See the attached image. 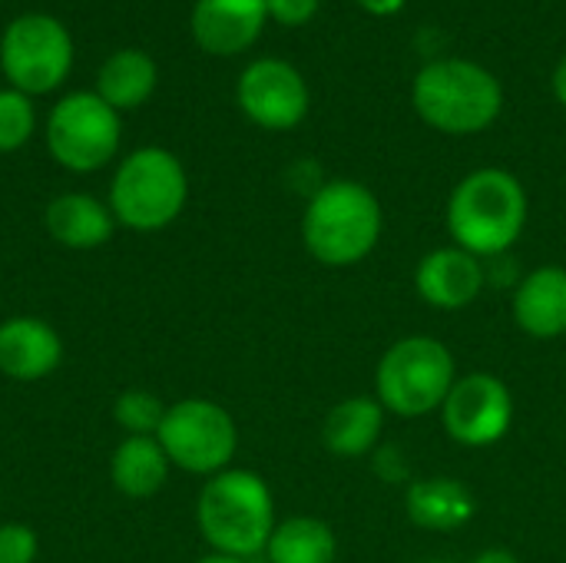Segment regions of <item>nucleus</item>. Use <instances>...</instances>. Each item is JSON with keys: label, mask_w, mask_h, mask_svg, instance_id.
I'll use <instances>...</instances> for the list:
<instances>
[{"label": "nucleus", "mask_w": 566, "mask_h": 563, "mask_svg": "<svg viewBox=\"0 0 566 563\" xmlns=\"http://www.w3.org/2000/svg\"><path fill=\"white\" fill-rule=\"evenodd\" d=\"M113 418L126 431V438H133V435H153L156 438V431L166 418V405L159 395H153L146 388H129L116 398Z\"/></svg>", "instance_id": "nucleus-22"}, {"label": "nucleus", "mask_w": 566, "mask_h": 563, "mask_svg": "<svg viewBox=\"0 0 566 563\" xmlns=\"http://www.w3.org/2000/svg\"><path fill=\"white\" fill-rule=\"evenodd\" d=\"M235 100L255 126L282 133V129H295L305 119L308 83L292 63L265 56L242 70L235 83Z\"/></svg>", "instance_id": "nucleus-11"}, {"label": "nucleus", "mask_w": 566, "mask_h": 563, "mask_svg": "<svg viewBox=\"0 0 566 563\" xmlns=\"http://www.w3.org/2000/svg\"><path fill=\"white\" fill-rule=\"evenodd\" d=\"M554 93H557V100L566 106V56L560 60V66L554 70Z\"/></svg>", "instance_id": "nucleus-29"}, {"label": "nucleus", "mask_w": 566, "mask_h": 563, "mask_svg": "<svg viewBox=\"0 0 566 563\" xmlns=\"http://www.w3.org/2000/svg\"><path fill=\"white\" fill-rule=\"evenodd\" d=\"M269 17L282 27H302L318 13V0H265Z\"/></svg>", "instance_id": "nucleus-25"}, {"label": "nucleus", "mask_w": 566, "mask_h": 563, "mask_svg": "<svg viewBox=\"0 0 566 563\" xmlns=\"http://www.w3.org/2000/svg\"><path fill=\"white\" fill-rule=\"evenodd\" d=\"M441 421L451 441L464 448H491L507 438L514 425V395L497 375H458L448 402L441 405Z\"/></svg>", "instance_id": "nucleus-10"}, {"label": "nucleus", "mask_w": 566, "mask_h": 563, "mask_svg": "<svg viewBox=\"0 0 566 563\" xmlns=\"http://www.w3.org/2000/svg\"><path fill=\"white\" fill-rule=\"evenodd\" d=\"M375 471L385 478V481H405L408 478V465H405V458H401V451L395 448V445H378L375 448Z\"/></svg>", "instance_id": "nucleus-26"}, {"label": "nucleus", "mask_w": 566, "mask_h": 563, "mask_svg": "<svg viewBox=\"0 0 566 563\" xmlns=\"http://www.w3.org/2000/svg\"><path fill=\"white\" fill-rule=\"evenodd\" d=\"M335 557L338 541L322 518L279 521L265 544V563H335Z\"/></svg>", "instance_id": "nucleus-21"}, {"label": "nucleus", "mask_w": 566, "mask_h": 563, "mask_svg": "<svg viewBox=\"0 0 566 563\" xmlns=\"http://www.w3.org/2000/svg\"><path fill=\"white\" fill-rule=\"evenodd\" d=\"M458 382L454 355L431 335L398 338L375 368V398L398 418H424L441 411Z\"/></svg>", "instance_id": "nucleus-6"}, {"label": "nucleus", "mask_w": 566, "mask_h": 563, "mask_svg": "<svg viewBox=\"0 0 566 563\" xmlns=\"http://www.w3.org/2000/svg\"><path fill=\"white\" fill-rule=\"evenodd\" d=\"M169 471H172V465L153 435L123 438L109 458L113 488L133 501H146V498L159 494L169 481Z\"/></svg>", "instance_id": "nucleus-19"}, {"label": "nucleus", "mask_w": 566, "mask_h": 563, "mask_svg": "<svg viewBox=\"0 0 566 563\" xmlns=\"http://www.w3.org/2000/svg\"><path fill=\"white\" fill-rule=\"evenodd\" d=\"M189 199V176L176 153L163 146L133 149L109 183V212L116 226L133 232H159L172 226Z\"/></svg>", "instance_id": "nucleus-5"}, {"label": "nucleus", "mask_w": 566, "mask_h": 563, "mask_svg": "<svg viewBox=\"0 0 566 563\" xmlns=\"http://www.w3.org/2000/svg\"><path fill=\"white\" fill-rule=\"evenodd\" d=\"M474 563H521L517 561V554H511V551H504V548H491V551H481Z\"/></svg>", "instance_id": "nucleus-28"}, {"label": "nucleus", "mask_w": 566, "mask_h": 563, "mask_svg": "<svg viewBox=\"0 0 566 563\" xmlns=\"http://www.w3.org/2000/svg\"><path fill=\"white\" fill-rule=\"evenodd\" d=\"M196 524L212 554L252 561L265 554V544L279 524L272 488L255 471L226 468L202 484Z\"/></svg>", "instance_id": "nucleus-1"}, {"label": "nucleus", "mask_w": 566, "mask_h": 563, "mask_svg": "<svg viewBox=\"0 0 566 563\" xmlns=\"http://www.w3.org/2000/svg\"><path fill=\"white\" fill-rule=\"evenodd\" d=\"M408 518L431 534H454L474 521V494L454 478H421L408 488Z\"/></svg>", "instance_id": "nucleus-18"}, {"label": "nucleus", "mask_w": 566, "mask_h": 563, "mask_svg": "<svg viewBox=\"0 0 566 563\" xmlns=\"http://www.w3.org/2000/svg\"><path fill=\"white\" fill-rule=\"evenodd\" d=\"M159 83L156 60L146 50H116L113 56L103 60L96 73V93L119 113V110H136L143 106Z\"/></svg>", "instance_id": "nucleus-20"}, {"label": "nucleus", "mask_w": 566, "mask_h": 563, "mask_svg": "<svg viewBox=\"0 0 566 563\" xmlns=\"http://www.w3.org/2000/svg\"><path fill=\"white\" fill-rule=\"evenodd\" d=\"M411 100L431 129L471 136L501 116L504 90L497 76L474 60H434L415 76Z\"/></svg>", "instance_id": "nucleus-4"}, {"label": "nucleus", "mask_w": 566, "mask_h": 563, "mask_svg": "<svg viewBox=\"0 0 566 563\" xmlns=\"http://www.w3.org/2000/svg\"><path fill=\"white\" fill-rule=\"evenodd\" d=\"M172 468L199 478L226 471L239 448L235 418L209 398H182L166 408V418L156 431Z\"/></svg>", "instance_id": "nucleus-7"}, {"label": "nucleus", "mask_w": 566, "mask_h": 563, "mask_svg": "<svg viewBox=\"0 0 566 563\" xmlns=\"http://www.w3.org/2000/svg\"><path fill=\"white\" fill-rule=\"evenodd\" d=\"M527 226V192L507 169L488 166L464 176L448 199V232L458 249L497 259L514 249Z\"/></svg>", "instance_id": "nucleus-2"}, {"label": "nucleus", "mask_w": 566, "mask_h": 563, "mask_svg": "<svg viewBox=\"0 0 566 563\" xmlns=\"http://www.w3.org/2000/svg\"><path fill=\"white\" fill-rule=\"evenodd\" d=\"M385 212L378 196L352 179L325 183L315 196H308L302 216V242L315 262L328 269L358 265L381 242Z\"/></svg>", "instance_id": "nucleus-3"}, {"label": "nucleus", "mask_w": 566, "mask_h": 563, "mask_svg": "<svg viewBox=\"0 0 566 563\" xmlns=\"http://www.w3.org/2000/svg\"><path fill=\"white\" fill-rule=\"evenodd\" d=\"M514 322L531 338H560L566 335V269L541 265L527 272L511 299Z\"/></svg>", "instance_id": "nucleus-15"}, {"label": "nucleus", "mask_w": 566, "mask_h": 563, "mask_svg": "<svg viewBox=\"0 0 566 563\" xmlns=\"http://www.w3.org/2000/svg\"><path fill=\"white\" fill-rule=\"evenodd\" d=\"M428 563H454V561H428Z\"/></svg>", "instance_id": "nucleus-31"}, {"label": "nucleus", "mask_w": 566, "mask_h": 563, "mask_svg": "<svg viewBox=\"0 0 566 563\" xmlns=\"http://www.w3.org/2000/svg\"><path fill=\"white\" fill-rule=\"evenodd\" d=\"M36 129V110L33 100L13 86L0 90V153H17L30 143Z\"/></svg>", "instance_id": "nucleus-23"}, {"label": "nucleus", "mask_w": 566, "mask_h": 563, "mask_svg": "<svg viewBox=\"0 0 566 563\" xmlns=\"http://www.w3.org/2000/svg\"><path fill=\"white\" fill-rule=\"evenodd\" d=\"M43 226L63 249L90 252V249H99L103 242H109L116 219H113L109 206H103L96 196L63 192L46 206Z\"/></svg>", "instance_id": "nucleus-16"}, {"label": "nucleus", "mask_w": 566, "mask_h": 563, "mask_svg": "<svg viewBox=\"0 0 566 563\" xmlns=\"http://www.w3.org/2000/svg\"><path fill=\"white\" fill-rule=\"evenodd\" d=\"M0 70L27 96L53 93L73 70V37L50 13H20L0 37Z\"/></svg>", "instance_id": "nucleus-9"}, {"label": "nucleus", "mask_w": 566, "mask_h": 563, "mask_svg": "<svg viewBox=\"0 0 566 563\" xmlns=\"http://www.w3.org/2000/svg\"><path fill=\"white\" fill-rule=\"evenodd\" d=\"M40 541L27 524H0V563H33Z\"/></svg>", "instance_id": "nucleus-24"}, {"label": "nucleus", "mask_w": 566, "mask_h": 563, "mask_svg": "<svg viewBox=\"0 0 566 563\" xmlns=\"http://www.w3.org/2000/svg\"><path fill=\"white\" fill-rule=\"evenodd\" d=\"M368 13H375V17H391V13H398L408 0H358Z\"/></svg>", "instance_id": "nucleus-27"}, {"label": "nucleus", "mask_w": 566, "mask_h": 563, "mask_svg": "<svg viewBox=\"0 0 566 563\" xmlns=\"http://www.w3.org/2000/svg\"><path fill=\"white\" fill-rule=\"evenodd\" d=\"M119 113L96 93L76 90L56 100L46 119V149L70 173H96L119 153Z\"/></svg>", "instance_id": "nucleus-8"}, {"label": "nucleus", "mask_w": 566, "mask_h": 563, "mask_svg": "<svg viewBox=\"0 0 566 563\" xmlns=\"http://www.w3.org/2000/svg\"><path fill=\"white\" fill-rule=\"evenodd\" d=\"M196 563H252V561H239V557H226V554H206L202 561Z\"/></svg>", "instance_id": "nucleus-30"}, {"label": "nucleus", "mask_w": 566, "mask_h": 563, "mask_svg": "<svg viewBox=\"0 0 566 563\" xmlns=\"http://www.w3.org/2000/svg\"><path fill=\"white\" fill-rule=\"evenodd\" d=\"M265 20V0H196L192 37L212 56H235L259 40Z\"/></svg>", "instance_id": "nucleus-14"}, {"label": "nucleus", "mask_w": 566, "mask_h": 563, "mask_svg": "<svg viewBox=\"0 0 566 563\" xmlns=\"http://www.w3.org/2000/svg\"><path fill=\"white\" fill-rule=\"evenodd\" d=\"M381 428H385V408L375 395H355L342 398L322 425V445L335 458H365L375 455L381 445Z\"/></svg>", "instance_id": "nucleus-17"}, {"label": "nucleus", "mask_w": 566, "mask_h": 563, "mask_svg": "<svg viewBox=\"0 0 566 563\" xmlns=\"http://www.w3.org/2000/svg\"><path fill=\"white\" fill-rule=\"evenodd\" d=\"M63 362L60 332L36 315L0 322V375L10 382H43Z\"/></svg>", "instance_id": "nucleus-13"}, {"label": "nucleus", "mask_w": 566, "mask_h": 563, "mask_svg": "<svg viewBox=\"0 0 566 563\" xmlns=\"http://www.w3.org/2000/svg\"><path fill=\"white\" fill-rule=\"evenodd\" d=\"M488 275H484V259L458 249V246H444L428 252L418 262L415 272V289L418 295L441 312H458L468 309L471 302H478V295L484 292Z\"/></svg>", "instance_id": "nucleus-12"}]
</instances>
